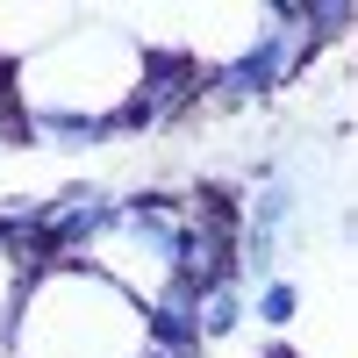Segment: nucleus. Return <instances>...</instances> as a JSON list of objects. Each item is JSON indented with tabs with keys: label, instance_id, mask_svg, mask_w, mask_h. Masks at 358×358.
I'll list each match as a JSON object with an SVG mask.
<instances>
[{
	"label": "nucleus",
	"instance_id": "nucleus-1",
	"mask_svg": "<svg viewBox=\"0 0 358 358\" xmlns=\"http://www.w3.org/2000/svg\"><path fill=\"white\" fill-rule=\"evenodd\" d=\"M143 50L151 43H136V29L108 15H72L36 57L8 72L22 122H115L143 86Z\"/></svg>",
	"mask_w": 358,
	"mask_h": 358
},
{
	"label": "nucleus",
	"instance_id": "nucleus-2",
	"mask_svg": "<svg viewBox=\"0 0 358 358\" xmlns=\"http://www.w3.org/2000/svg\"><path fill=\"white\" fill-rule=\"evenodd\" d=\"M236 330H244V280L201 287V294H194V337H201V351L222 344V337H236Z\"/></svg>",
	"mask_w": 358,
	"mask_h": 358
},
{
	"label": "nucleus",
	"instance_id": "nucleus-3",
	"mask_svg": "<svg viewBox=\"0 0 358 358\" xmlns=\"http://www.w3.org/2000/svg\"><path fill=\"white\" fill-rule=\"evenodd\" d=\"M244 315H258L273 337H287L294 322H301V280H287V273H273V280H258L251 294H244Z\"/></svg>",
	"mask_w": 358,
	"mask_h": 358
},
{
	"label": "nucleus",
	"instance_id": "nucleus-4",
	"mask_svg": "<svg viewBox=\"0 0 358 358\" xmlns=\"http://www.w3.org/2000/svg\"><path fill=\"white\" fill-rule=\"evenodd\" d=\"M22 287H29V273L15 265V251L0 244V344H8V322H15V301H22Z\"/></svg>",
	"mask_w": 358,
	"mask_h": 358
},
{
	"label": "nucleus",
	"instance_id": "nucleus-5",
	"mask_svg": "<svg viewBox=\"0 0 358 358\" xmlns=\"http://www.w3.org/2000/svg\"><path fill=\"white\" fill-rule=\"evenodd\" d=\"M258 358H301V344H294V337H265V351Z\"/></svg>",
	"mask_w": 358,
	"mask_h": 358
}]
</instances>
